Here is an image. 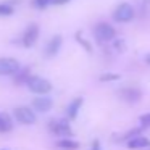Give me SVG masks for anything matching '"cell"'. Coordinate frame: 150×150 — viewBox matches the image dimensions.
<instances>
[{
	"label": "cell",
	"mask_w": 150,
	"mask_h": 150,
	"mask_svg": "<svg viewBox=\"0 0 150 150\" xmlns=\"http://www.w3.org/2000/svg\"><path fill=\"white\" fill-rule=\"evenodd\" d=\"M139 121H140V124H142L144 127H150V113L142 115V116L139 118Z\"/></svg>",
	"instance_id": "obj_18"
},
{
	"label": "cell",
	"mask_w": 150,
	"mask_h": 150,
	"mask_svg": "<svg viewBox=\"0 0 150 150\" xmlns=\"http://www.w3.org/2000/svg\"><path fill=\"white\" fill-rule=\"evenodd\" d=\"M13 129V120L8 113H0V132H10Z\"/></svg>",
	"instance_id": "obj_13"
},
{
	"label": "cell",
	"mask_w": 150,
	"mask_h": 150,
	"mask_svg": "<svg viewBox=\"0 0 150 150\" xmlns=\"http://www.w3.org/2000/svg\"><path fill=\"white\" fill-rule=\"evenodd\" d=\"M57 147L62 150H78L79 149V142L73 140L71 137H65V139H60L57 142Z\"/></svg>",
	"instance_id": "obj_14"
},
{
	"label": "cell",
	"mask_w": 150,
	"mask_h": 150,
	"mask_svg": "<svg viewBox=\"0 0 150 150\" xmlns=\"http://www.w3.org/2000/svg\"><path fill=\"white\" fill-rule=\"evenodd\" d=\"M120 97L123 98L124 102H129V103H136L142 98V92L136 87H126L120 91Z\"/></svg>",
	"instance_id": "obj_8"
},
{
	"label": "cell",
	"mask_w": 150,
	"mask_h": 150,
	"mask_svg": "<svg viewBox=\"0 0 150 150\" xmlns=\"http://www.w3.org/2000/svg\"><path fill=\"white\" fill-rule=\"evenodd\" d=\"M49 129L53 136H58V137H62V139L73 136V129H71V126H69L68 120H52V121H49Z\"/></svg>",
	"instance_id": "obj_2"
},
{
	"label": "cell",
	"mask_w": 150,
	"mask_h": 150,
	"mask_svg": "<svg viewBox=\"0 0 150 150\" xmlns=\"http://www.w3.org/2000/svg\"><path fill=\"white\" fill-rule=\"evenodd\" d=\"M13 15V7L8 4H0V16H10Z\"/></svg>",
	"instance_id": "obj_16"
},
{
	"label": "cell",
	"mask_w": 150,
	"mask_h": 150,
	"mask_svg": "<svg viewBox=\"0 0 150 150\" xmlns=\"http://www.w3.org/2000/svg\"><path fill=\"white\" fill-rule=\"evenodd\" d=\"M52 105H53L52 98L47 97V95H40V97H36V98H34V102H33L34 110L40 111V113H47V111L52 108Z\"/></svg>",
	"instance_id": "obj_10"
},
{
	"label": "cell",
	"mask_w": 150,
	"mask_h": 150,
	"mask_svg": "<svg viewBox=\"0 0 150 150\" xmlns=\"http://www.w3.org/2000/svg\"><path fill=\"white\" fill-rule=\"evenodd\" d=\"M20 62L10 57H5V58H0V76H13L18 73L20 69Z\"/></svg>",
	"instance_id": "obj_5"
},
{
	"label": "cell",
	"mask_w": 150,
	"mask_h": 150,
	"mask_svg": "<svg viewBox=\"0 0 150 150\" xmlns=\"http://www.w3.org/2000/svg\"><path fill=\"white\" fill-rule=\"evenodd\" d=\"M91 150H102L100 142H98V140H94V142H92V149Z\"/></svg>",
	"instance_id": "obj_20"
},
{
	"label": "cell",
	"mask_w": 150,
	"mask_h": 150,
	"mask_svg": "<svg viewBox=\"0 0 150 150\" xmlns=\"http://www.w3.org/2000/svg\"><path fill=\"white\" fill-rule=\"evenodd\" d=\"M49 4H52V0H34V7L37 8H45Z\"/></svg>",
	"instance_id": "obj_19"
},
{
	"label": "cell",
	"mask_w": 150,
	"mask_h": 150,
	"mask_svg": "<svg viewBox=\"0 0 150 150\" xmlns=\"http://www.w3.org/2000/svg\"><path fill=\"white\" fill-rule=\"evenodd\" d=\"M62 44H63L62 36H53L49 40V44L45 45V57H49V58L50 57H55L60 52V49H62Z\"/></svg>",
	"instance_id": "obj_11"
},
{
	"label": "cell",
	"mask_w": 150,
	"mask_h": 150,
	"mask_svg": "<svg viewBox=\"0 0 150 150\" xmlns=\"http://www.w3.org/2000/svg\"><path fill=\"white\" fill-rule=\"evenodd\" d=\"M82 102H84L82 97H78L68 105V108H66V115H68L69 120H76V116H78L79 110H81V107H82Z\"/></svg>",
	"instance_id": "obj_12"
},
{
	"label": "cell",
	"mask_w": 150,
	"mask_h": 150,
	"mask_svg": "<svg viewBox=\"0 0 150 150\" xmlns=\"http://www.w3.org/2000/svg\"><path fill=\"white\" fill-rule=\"evenodd\" d=\"M145 62H147V65H150V53L145 57Z\"/></svg>",
	"instance_id": "obj_22"
},
{
	"label": "cell",
	"mask_w": 150,
	"mask_h": 150,
	"mask_svg": "<svg viewBox=\"0 0 150 150\" xmlns=\"http://www.w3.org/2000/svg\"><path fill=\"white\" fill-rule=\"evenodd\" d=\"M127 147L131 150H140V149H149L150 147V139L145 136H134L127 139Z\"/></svg>",
	"instance_id": "obj_9"
},
{
	"label": "cell",
	"mask_w": 150,
	"mask_h": 150,
	"mask_svg": "<svg viewBox=\"0 0 150 150\" xmlns=\"http://www.w3.org/2000/svg\"><path fill=\"white\" fill-rule=\"evenodd\" d=\"M13 76H15V82H16V84H26L28 79L31 78V73H29V69H21L20 68L18 73Z\"/></svg>",
	"instance_id": "obj_15"
},
{
	"label": "cell",
	"mask_w": 150,
	"mask_h": 150,
	"mask_svg": "<svg viewBox=\"0 0 150 150\" xmlns=\"http://www.w3.org/2000/svg\"><path fill=\"white\" fill-rule=\"evenodd\" d=\"M69 0H52V4H55V5H65V4H68Z\"/></svg>",
	"instance_id": "obj_21"
},
{
	"label": "cell",
	"mask_w": 150,
	"mask_h": 150,
	"mask_svg": "<svg viewBox=\"0 0 150 150\" xmlns=\"http://www.w3.org/2000/svg\"><path fill=\"white\" fill-rule=\"evenodd\" d=\"M39 39V26L37 24H31L23 34V45L24 47H33Z\"/></svg>",
	"instance_id": "obj_7"
},
{
	"label": "cell",
	"mask_w": 150,
	"mask_h": 150,
	"mask_svg": "<svg viewBox=\"0 0 150 150\" xmlns=\"http://www.w3.org/2000/svg\"><path fill=\"white\" fill-rule=\"evenodd\" d=\"M15 118H16L18 123L24 124V126H29V124H34L37 120L36 113H34V110H31L29 107H16L13 111Z\"/></svg>",
	"instance_id": "obj_4"
},
{
	"label": "cell",
	"mask_w": 150,
	"mask_h": 150,
	"mask_svg": "<svg viewBox=\"0 0 150 150\" xmlns=\"http://www.w3.org/2000/svg\"><path fill=\"white\" fill-rule=\"evenodd\" d=\"M94 36L98 42H110V40L115 39L116 31H115V28L110 26L108 23H98L97 26L94 28Z\"/></svg>",
	"instance_id": "obj_3"
},
{
	"label": "cell",
	"mask_w": 150,
	"mask_h": 150,
	"mask_svg": "<svg viewBox=\"0 0 150 150\" xmlns=\"http://www.w3.org/2000/svg\"><path fill=\"white\" fill-rule=\"evenodd\" d=\"M132 18H134V8L129 4H121L113 13V20L118 21V23H127Z\"/></svg>",
	"instance_id": "obj_6"
},
{
	"label": "cell",
	"mask_w": 150,
	"mask_h": 150,
	"mask_svg": "<svg viewBox=\"0 0 150 150\" xmlns=\"http://www.w3.org/2000/svg\"><path fill=\"white\" fill-rule=\"evenodd\" d=\"M28 87H29L31 92H34V94L37 95H47L50 91H52V84H50L49 79H44L40 78V76H31L29 79H28Z\"/></svg>",
	"instance_id": "obj_1"
},
{
	"label": "cell",
	"mask_w": 150,
	"mask_h": 150,
	"mask_svg": "<svg viewBox=\"0 0 150 150\" xmlns=\"http://www.w3.org/2000/svg\"><path fill=\"white\" fill-rule=\"evenodd\" d=\"M120 79V74H113V73H105V74L100 76V81L107 82V81H118Z\"/></svg>",
	"instance_id": "obj_17"
}]
</instances>
